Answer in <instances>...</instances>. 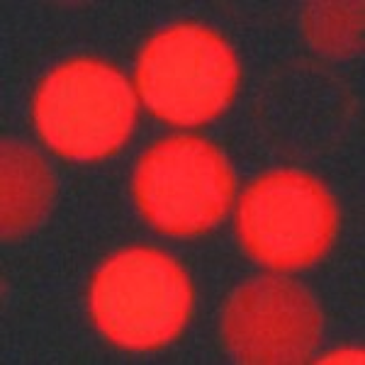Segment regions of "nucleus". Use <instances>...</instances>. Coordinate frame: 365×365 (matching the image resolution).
<instances>
[{
  "label": "nucleus",
  "mask_w": 365,
  "mask_h": 365,
  "mask_svg": "<svg viewBox=\"0 0 365 365\" xmlns=\"http://www.w3.org/2000/svg\"><path fill=\"white\" fill-rule=\"evenodd\" d=\"M192 285L163 251L132 246L105 261L91 282V314L113 344L156 351L185 329Z\"/></svg>",
  "instance_id": "f257e3e1"
},
{
  "label": "nucleus",
  "mask_w": 365,
  "mask_h": 365,
  "mask_svg": "<svg viewBox=\"0 0 365 365\" xmlns=\"http://www.w3.org/2000/svg\"><path fill=\"white\" fill-rule=\"evenodd\" d=\"M137 122L132 86L113 63L73 58L56 66L34 96V125L58 156L98 161L115 154Z\"/></svg>",
  "instance_id": "f03ea898"
},
{
  "label": "nucleus",
  "mask_w": 365,
  "mask_h": 365,
  "mask_svg": "<svg viewBox=\"0 0 365 365\" xmlns=\"http://www.w3.org/2000/svg\"><path fill=\"white\" fill-rule=\"evenodd\" d=\"M134 86L158 120L197 127L229 108L239 86V63L220 34L185 22L158 32L144 46Z\"/></svg>",
  "instance_id": "7ed1b4c3"
},
{
  "label": "nucleus",
  "mask_w": 365,
  "mask_h": 365,
  "mask_svg": "<svg viewBox=\"0 0 365 365\" xmlns=\"http://www.w3.org/2000/svg\"><path fill=\"white\" fill-rule=\"evenodd\" d=\"M134 197L158 232L197 237L227 217L234 178L225 156L207 139L170 137L141 156Z\"/></svg>",
  "instance_id": "20e7f679"
},
{
  "label": "nucleus",
  "mask_w": 365,
  "mask_h": 365,
  "mask_svg": "<svg viewBox=\"0 0 365 365\" xmlns=\"http://www.w3.org/2000/svg\"><path fill=\"white\" fill-rule=\"evenodd\" d=\"M336 227V207L324 185L295 170L251 182L237 212L244 249L273 270H299L319 261Z\"/></svg>",
  "instance_id": "39448f33"
},
{
  "label": "nucleus",
  "mask_w": 365,
  "mask_h": 365,
  "mask_svg": "<svg viewBox=\"0 0 365 365\" xmlns=\"http://www.w3.org/2000/svg\"><path fill=\"white\" fill-rule=\"evenodd\" d=\"M322 317L299 285L261 278L244 285L225 312V341L249 365L307 363L319 344Z\"/></svg>",
  "instance_id": "423d86ee"
},
{
  "label": "nucleus",
  "mask_w": 365,
  "mask_h": 365,
  "mask_svg": "<svg viewBox=\"0 0 365 365\" xmlns=\"http://www.w3.org/2000/svg\"><path fill=\"white\" fill-rule=\"evenodd\" d=\"M51 195L49 173L34 154L22 146L3 149V229L20 232L44 215Z\"/></svg>",
  "instance_id": "0eeeda50"
},
{
  "label": "nucleus",
  "mask_w": 365,
  "mask_h": 365,
  "mask_svg": "<svg viewBox=\"0 0 365 365\" xmlns=\"http://www.w3.org/2000/svg\"><path fill=\"white\" fill-rule=\"evenodd\" d=\"M363 351H336V353H327L322 358V363H363Z\"/></svg>",
  "instance_id": "6e6552de"
}]
</instances>
